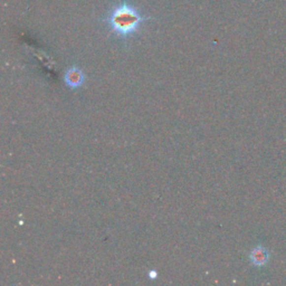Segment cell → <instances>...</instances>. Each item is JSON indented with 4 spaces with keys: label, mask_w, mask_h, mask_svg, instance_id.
Segmentation results:
<instances>
[{
    "label": "cell",
    "mask_w": 286,
    "mask_h": 286,
    "mask_svg": "<svg viewBox=\"0 0 286 286\" xmlns=\"http://www.w3.org/2000/svg\"><path fill=\"white\" fill-rule=\"evenodd\" d=\"M109 23L114 32H117L123 38H127L139 30L142 23V17L134 7L127 3H122L121 6L112 11L109 17Z\"/></svg>",
    "instance_id": "1"
},
{
    "label": "cell",
    "mask_w": 286,
    "mask_h": 286,
    "mask_svg": "<svg viewBox=\"0 0 286 286\" xmlns=\"http://www.w3.org/2000/svg\"><path fill=\"white\" fill-rule=\"evenodd\" d=\"M148 276H149V279H150V280H156L157 277H158V272H157L156 269H151V271L149 272Z\"/></svg>",
    "instance_id": "4"
},
{
    "label": "cell",
    "mask_w": 286,
    "mask_h": 286,
    "mask_svg": "<svg viewBox=\"0 0 286 286\" xmlns=\"http://www.w3.org/2000/svg\"><path fill=\"white\" fill-rule=\"evenodd\" d=\"M251 260L256 266H263L268 260V253L262 246H257L251 253Z\"/></svg>",
    "instance_id": "3"
},
{
    "label": "cell",
    "mask_w": 286,
    "mask_h": 286,
    "mask_svg": "<svg viewBox=\"0 0 286 286\" xmlns=\"http://www.w3.org/2000/svg\"><path fill=\"white\" fill-rule=\"evenodd\" d=\"M86 76L81 68L73 66L65 72L64 82L69 89H78L84 84Z\"/></svg>",
    "instance_id": "2"
}]
</instances>
